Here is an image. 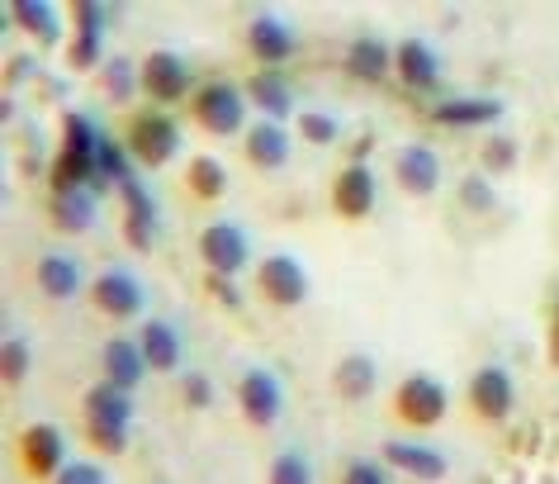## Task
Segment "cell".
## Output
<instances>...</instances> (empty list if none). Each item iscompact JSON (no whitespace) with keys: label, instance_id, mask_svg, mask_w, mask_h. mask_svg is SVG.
<instances>
[{"label":"cell","instance_id":"obj_1","mask_svg":"<svg viewBox=\"0 0 559 484\" xmlns=\"http://www.w3.org/2000/svg\"><path fill=\"white\" fill-rule=\"evenodd\" d=\"M105 133L95 129L86 115H67L62 119V152L52 162V196H67V190H86L95 181V157H100Z\"/></svg>","mask_w":559,"mask_h":484},{"label":"cell","instance_id":"obj_2","mask_svg":"<svg viewBox=\"0 0 559 484\" xmlns=\"http://www.w3.org/2000/svg\"><path fill=\"white\" fill-rule=\"evenodd\" d=\"M81 409H86V427H91L95 447L109 451V456L129 451V427H133V399H129V390L100 380L95 390H86Z\"/></svg>","mask_w":559,"mask_h":484},{"label":"cell","instance_id":"obj_3","mask_svg":"<svg viewBox=\"0 0 559 484\" xmlns=\"http://www.w3.org/2000/svg\"><path fill=\"white\" fill-rule=\"evenodd\" d=\"M123 196V243L133 247V252H152L157 247V233H162V214H157V200H152V190L129 176V181L119 186Z\"/></svg>","mask_w":559,"mask_h":484},{"label":"cell","instance_id":"obj_4","mask_svg":"<svg viewBox=\"0 0 559 484\" xmlns=\"http://www.w3.org/2000/svg\"><path fill=\"white\" fill-rule=\"evenodd\" d=\"M194 119H200L209 133H218V138L242 133V123H247V101H242V91L228 86V81H209V86L194 95Z\"/></svg>","mask_w":559,"mask_h":484},{"label":"cell","instance_id":"obj_5","mask_svg":"<svg viewBox=\"0 0 559 484\" xmlns=\"http://www.w3.org/2000/svg\"><path fill=\"white\" fill-rule=\"evenodd\" d=\"M257 285L261 295L275 304V309H295V304L309 299V271H304L299 257H265L257 267Z\"/></svg>","mask_w":559,"mask_h":484},{"label":"cell","instance_id":"obj_6","mask_svg":"<svg viewBox=\"0 0 559 484\" xmlns=\"http://www.w3.org/2000/svg\"><path fill=\"white\" fill-rule=\"evenodd\" d=\"M394 409H399L403 423L431 427V423H441L445 409H451V390H445L441 380H431V376H408L399 385V394H394Z\"/></svg>","mask_w":559,"mask_h":484},{"label":"cell","instance_id":"obj_7","mask_svg":"<svg viewBox=\"0 0 559 484\" xmlns=\"http://www.w3.org/2000/svg\"><path fill=\"white\" fill-rule=\"evenodd\" d=\"M200 257L209 261V271L214 275H233L247 267V257H251V243H247V233L242 224H209L200 233Z\"/></svg>","mask_w":559,"mask_h":484},{"label":"cell","instance_id":"obj_8","mask_svg":"<svg viewBox=\"0 0 559 484\" xmlns=\"http://www.w3.org/2000/svg\"><path fill=\"white\" fill-rule=\"evenodd\" d=\"M20 456H24V470L29 475H62V465H67V437H62V427H52V423H29L24 427V437H20Z\"/></svg>","mask_w":559,"mask_h":484},{"label":"cell","instance_id":"obj_9","mask_svg":"<svg viewBox=\"0 0 559 484\" xmlns=\"http://www.w3.org/2000/svg\"><path fill=\"white\" fill-rule=\"evenodd\" d=\"M91 295H95V309L109 318H138L147 309V290L133 271H105L100 281L91 285Z\"/></svg>","mask_w":559,"mask_h":484},{"label":"cell","instance_id":"obj_10","mask_svg":"<svg viewBox=\"0 0 559 484\" xmlns=\"http://www.w3.org/2000/svg\"><path fill=\"white\" fill-rule=\"evenodd\" d=\"M143 91L152 95V101H162V105H171V101H180V95L190 91V67H186V58L180 52H166V48H157V52H147L143 58Z\"/></svg>","mask_w":559,"mask_h":484},{"label":"cell","instance_id":"obj_11","mask_svg":"<svg viewBox=\"0 0 559 484\" xmlns=\"http://www.w3.org/2000/svg\"><path fill=\"white\" fill-rule=\"evenodd\" d=\"M129 147H133V157L143 162V167H166V162L176 157V147H180V129L166 115H143V119H133Z\"/></svg>","mask_w":559,"mask_h":484},{"label":"cell","instance_id":"obj_12","mask_svg":"<svg viewBox=\"0 0 559 484\" xmlns=\"http://www.w3.org/2000/svg\"><path fill=\"white\" fill-rule=\"evenodd\" d=\"M237 404H242L247 423L257 427H271L280 418V409H285V390H280V380L271 376V370H247L242 385H237Z\"/></svg>","mask_w":559,"mask_h":484},{"label":"cell","instance_id":"obj_13","mask_svg":"<svg viewBox=\"0 0 559 484\" xmlns=\"http://www.w3.org/2000/svg\"><path fill=\"white\" fill-rule=\"evenodd\" d=\"M374 172L366 167V162H352V167H342V176L332 181V210H337L342 219H370L374 210Z\"/></svg>","mask_w":559,"mask_h":484},{"label":"cell","instance_id":"obj_14","mask_svg":"<svg viewBox=\"0 0 559 484\" xmlns=\"http://www.w3.org/2000/svg\"><path fill=\"white\" fill-rule=\"evenodd\" d=\"M512 399H516V390H512V376H508L502 366L474 370V380H469V404H474V413H479V418L502 423V418L512 413Z\"/></svg>","mask_w":559,"mask_h":484},{"label":"cell","instance_id":"obj_15","mask_svg":"<svg viewBox=\"0 0 559 484\" xmlns=\"http://www.w3.org/2000/svg\"><path fill=\"white\" fill-rule=\"evenodd\" d=\"M384 461L399 465L403 475H413V480H427V484L445 480V470H451L445 451L427 447V441H384Z\"/></svg>","mask_w":559,"mask_h":484},{"label":"cell","instance_id":"obj_16","mask_svg":"<svg viewBox=\"0 0 559 484\" xmlns=\"http://www.w3.org/2000/svg\"><path fill=\"white\" fill-rule=\"evenodd\" d=\"M394 176H399V186L408 190V196H431V190L441 186V157L427 143H413V147L399 152Z\"/></svg>","mask_w":559,"mask_h":484},{"label":"cell","instance_id":"obj_17","mask_svg":"<svg viewBox=\"0 0 559 484\" xmlns=\"http://www.w3.org/2000/svg\"><path fill=\"white\" fill-rule=\"evenodd\" d=\"M100 366H105V380L109 385H119V390H138L147 376V356L143 347H138L133 338H115V342H105V352H100Z\"/></svg>","mask_w":559,"mask_h":484},{"label":"cell","instance_id":"obj_18","mask_svg":"<svg viewBox=\"0 0 559 484\" xmlns=\"http://www.w3.org/2000/svg\"><path fill=\"white\" fill-rule=\"evenodd\" d=\"M247 44L251 52H257L261 62H289L295 58V48H299V38L295 29H289L285 20H275V15H261V20H251V29H247Z\"/></svg>","mask_w":559,"mask_h":484},{"label":"cell","instance_id":"obj_19","mask_svg":"<svg viewBox=\"0 0 559 484\" xmlns=\"http://www.w3.org/2000/svg\"><path fill=\"white\" fill-rule=\"evenodd\" d=\"M394 67H399V76H403V86H408V91H431L441 81V58L423 44V38H408V44H399Z\"/></svg>","mask_w":559,"mask_h":484},{"label":"cell","instance_id":"obj_20","mask_svg":"<svg viewBox=\"0 0 559 484\" xmlns=\"http://www.w3.org/2000/svg\"><path fill=\"white\" fill-rule=\"evenodd\" d=\"M81 261L72 252H44L38 257V290H44L48 299H76L81 290Z\"/></svg>","mask_w":559,"mask_h":484},{"label":"cell","instance_id":"obj_21","mask_svg":"<svg viewBox=\"0 0 559 484\" xmlns=\"http://www.w3.org/2000/svg\"><path fill=\"white\" fill-rule=\"evenodd\" d=\"M332 385H337L342 399L360 404V399H370L374 385H380V366H374V356L352 352V356H342V362H337V370H332Z\"/></svg>","mask_w":559,"mask_h":484},{"label":"cell","instance_id":"obj_22","mask_svg":"<svg viewBox=\"0 0 559 484\" xmlns=\"http://www.w3.org/2000/svg\"><path fill=\"white\" fill-rule=\"evenodd\" d=\"M247 157H251V167H261V172H280L289 162V133L280 129V123L261 119L257 129H247Z\"/></svg>","mask_w":559,"mask_h":484},{"label":"cell","instance_id":"obj_23","mask_svg":"<svg viewBox=\"0 0 559 484\" xmlns=\"http://www.w3.org/2000/svg\"><path fill=\"white\" fill-rule=\"evenodd\" d=\"M138 338H143L138 347H143V356H147L152 370H176V366H180V352H186V342H180V333H176L171 323H166V318H147Z\"/></svg>","mask_w":559,"mask_h":484},{"label":"cell","instance_id":"obj_24","mask_svg":"<svg viewBox=\"0 0 559 484\" xmlns=\"http://www.w3.org/2000/svg\"><path fill=\"white\" fill-rule=\"evenodd\" d=\"M247 95H251V105H257L271 123L295 115V91H289V81L280 72H257V76H251V86H247Z\"/></svg>","mask_w":559,"mask_h":484},{"label":"cell","instance_id":"obj_25","mask_svg":"<svg viewBox=\"0 0 559 484\" xmlns=\"http://www.w3.org/2000/svg\"><path fill=\"white\" fill-rule=\"evenodd\" d=\"M346 72H352L356 81H384L389 72H394V52H389L384 38H356L352 48H346Z\"/></svg>","mask_w":559,"mask_h":484},{"label":"cell","instance_id":"obj_26","mask_svg":"<svg viewBox=\"0 0 559 484\" xmlns=\"http://www.w3.org/2000/svg\"><path fill=\"white\" fill-rule=\"evenodd\" d=\"M431 119L445 123V129H479V123L502 119V101H441L431 109Z\"/></svg>","mask_w":559,"mask_h":484},{"label":"cell","instance_id":"obj_27","mask_svg":"<svg viewBox=\"0 0 559 484\" xmlns=\"http://www.w3.org/2000/svg\"><path fill=\"white\" fill-rule=\"evenodd\" d=\"M10 20L24 24V34H34L38 44H58L62 38V20L48 0H15V5H10Z\"/></svg>","mask_w":559,"mask_h":484},{"label":"cell","instance_id":"obj_28","mask_svg":"<svg viewBox=\"0 0 559 484\" xmlns=\"http://www.w3.org/2000/svg\"><path fill=\"white\" fill-rule=\"evenodd\" d=\"M52 224L62 233H86L95 224V190H67L52 196Z\"/></svg>","mask_w":559,"mask_h":484},{"label":"cell","instance_id":"obj_29","mask_svg":"<svg viewBox=\"0 0 559 484\" xmlns=\"http://www.w3.org/2000/svg\"><path fill=\"white\" fill-rule=\"evenodd\" d=\"M133 176V167H129V152H123L115 138L105 133V143H100V157H95V181H91V190L95 196H105V190H119L123 181Z\"/></svg>","mask_w":559,"mask_h":484},{"label":"cell","instance_id":"obj_30","mask_svg":"<svg viewBox=\"0 0 559 484\" xmlns=\"http://www.w3.org/2000/svg\"><path fill=\"white\" fill-rule=\"evenodd\" d=\"M186 181H190V190L200 200H218L223 190H228V172H223L218 157H194L190 172H186Z\"/></svg>","mask_w":559,"mask_h":484},{"label":"cell","instance_id":"obj_31","mask_svg":"<svg viewBox=\"0 0 559 484\" xmlns=\"http://www.w3.org/2000/svg\"><path fill=\"white\" fill-rule=\"evenodd\" d=\"M265 484H313V461L304 451H280L271 461V475Z\"/></svg>","mask_w":559,"mask_h":484},{"label":"cell","instance_id":"obj_32","mask_svg":"<svg viewBox=\"0 0 559 484\" xmlns=\"http://www.w3.org/2000/svg\"><path fill=\"white\" fill-rule=\"evenodd\" d=\"M105 81H109V95H115V101H129V95H133V81H143V76L133 72L129 58H109V62H105Z\"/></svg>","mask_w":559,"mask_h":484},{"label":"cell","instance_id":"obj_33","mask_svg":"<svg viewBox=\"0 0 559 484\" xmlns=\"http://www.w3.org/2000/svg\"><path fill=\"white\" fill-rule=\"evenodd\" d=\"M299 133L309 138V143L318 147H328V143H337V133H342V123L332 119V115H299Z\"/></svg>","mask_w":559,"mask_h":484},{"label":"cell","instance_id":"obj_34","mask_svg":"<svg viewBox=\"0 0 559 484\" xmlns=\"http://www.w3.org/2000/svg\"><path fill=\"white\" fill-rule=\"evenodd\" d=\"M29 366H34L29 342H24V338H10V342H5V380L20 385L24 376H29Z\"/></svg>","mask_w":559,"mask_h":484},{"label":"cell","instance_id":"obj_35","mask_svg":"<svg viewBox=\"0 0 559 484\" xmlns=\"http://www.w3.org/2000/svg\"><path fill=\"white\" fill-rule=\"evenodd\" d=\"M72 20H76V34H100V38H105L109 10L95 5V0H76V5H72Z\"/></svg>","mask_w":559,"mask_h":484},{"label":"cell","instance_id":"obj_36","mask_svg":"<svg viewBox=\"0 0 559 484\" xmlns=\"http://www.w3.org/2000/svg\"><path fill=\"white\" fill-rule=\"evenodd\" d=\"M52 484H109V475L95 461H67L62 475H52Z\"/></svg>","mask_w":559,"mask_h":484},{"label":"cell","instance_id":"obj_37","mask_svg":"<svg viewBox=\"0 0 559 484\" xmlns=\"http://www.w3.org/2000/svg\"><path fill=\"white\" fill-rule=\"evenodd\" d=\"M460 200H465L474 214H484V210H493V204H498L493 186H488L484 176H465V186H460Z\"/></svg>","mask_w":559,"mask_h":484},{"label":"cell","instance_id":"obj_38","mask_svg":"<svg viewBox=\"0 0 559 484\" xmlns=\"http://www.w3.org/2000/svg\"><path fill=\"white\" fill-rule=\"evenodd\" d=\"M100 44H105L100 34H76V44H72V67H76V72H91V67H100V58H105Z\"/></svg>","mask_w":559,"mask_h":484},{"label":"cell","instance_id":"obj_39","mask_svg":"<svg viewBox=\"0 0 559 484\" xmlns=\"http://www.w3.org/2000/svg\"><path fill=\"white\" fill-rule=\"evenodd\" d=\"M180 394H186L190 409H209V404H214V385H209L204 376H186V380H180Z\"/></svg>","mask_w":559,"mask_h":484},{"label":"cell","instance_id":"obj_40","mask_svg":"<svg viewBox=\"0 0 559 484\" xmlns=\"http://www.w3.org/2000/svg\"><path fill=\"white\" fill-rule=\"evenodd\" d=\"M342 484H389V475H384V465H374V461H352Z\"/></svg>","mask_w":559,"mask_h":484},{"label":"cell","instance_id":"obj_41","mask_svg":"<svg viewBox=\"0 0 559 484\" xmlns=\"http://www.w3.org/2000/svg\"><path fill=\"white\" fill-rule=\"evenodd\" d=\"M209 295H218L223 304H228V309H237V304H242V295H237V285L228 281V275H214V271H209Z\"/></svg>","mask_w":559,"mask_h":484},{"label":"cell","instance_id":"obj_42","mask_svg":"<svg viewBox=\"0 0 559 484\" xmlns=\"http://www.w3.org/2000/svg\"><path fill=\"white\" fill-rule=\"evenodd\" d=\"M24 76H38V62L34 58H10V81H24Z\"/></svg>","mask_w":559,"mask_h":484},{"label":"cell","instance_id":"obj_43","mask_svg":"<svg viewBox=\"0 0 559 484\" xmlns=\"http://www.w3.org/2000/svg\"><path fill=\"white\" fill-rule=\"evenodd\" d=\"M488 162H493V167H512V143L508 138H498L493 152H488Z\"/></svg>","mask_w":559,"mask_h":484},{"label":"cell","instance_id":"obj_44","mask_svg":"<svg viewBox=\"0 0 559 484\" xmlns=\"http://www.w3.org/2000/svg\"><path fill=\"white\" fill-rule=\"evenodd\" d=\"M555 362H559V309H555Z\"/></svg>","mask_w":559,"mask_h":484}]
</instances>
